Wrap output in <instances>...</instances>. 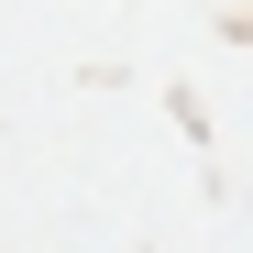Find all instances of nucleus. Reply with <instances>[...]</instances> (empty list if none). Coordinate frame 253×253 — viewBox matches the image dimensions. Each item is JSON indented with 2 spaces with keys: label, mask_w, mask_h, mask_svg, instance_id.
<instances>
[]
</instances>
